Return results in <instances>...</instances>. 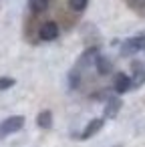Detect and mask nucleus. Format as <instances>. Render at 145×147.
Here are the masks:
<instances>
[{"instance_id":"nucleus-1","label":"nucleus","mask_w":145,"mask_h":147,"mask_svg":"<svg viewBox=\"0 0 145 147\" xmlns=\"http://www.w3.org/2000/svg\"><path fill=\"white\" fill-rule=\"evenodd\" d=\"M24 123H26V119L22 115H10L6 119H2L0 121V141L8 135H12V133H18L24 127Z\"/></svg>"},{"instance_id":"nucleus-2","label":"nucleus","mask_w":145,"mask_h":147,"mask_svg":"<svg viewBox=\"0 0 145 147\" xmlns=\"http://www.w3.org/2000/svg\"><path fill=\"white\" fill-rule=\"evenodd\" d=\"M143 47H145L143 34L141 36H131V38L123 40V45H121V57H133L139 51H143Z\"/></svg>"},{"instance_id":"nucleus-3","label":"nucleus","mask_w":145,"mask_h":147,"mask_svg":"<svg viewBox=\"0 0 145 147\" xmlns=\"http://www.w3.org/2000/svg\"><path fill=\"white\" fill-rule=\"evenodd\" d=\"M131 89H133V79L129 75H125V73H117L115 79H113V91L117 95H123V93H127Z\"/></svg>"},{"instance_id":"nucleus-4","label":"nucleus","mask_w":145,"mask_h":147,"mask_svg":"<svg viewBox=\"0 0 145 147\" xmlns=\"http://www.w3.org/2000/svg\"><path fill=\"white\" fill-rule=\"evenodd\" d=\"M121 107H123L121 99H119L117 95H111V97L105 101V111H103V117H105V119H115V117L119 115Z\"/></svg>"},{"instance_id":"nucleus-5","label":"nucleus","mask_w":145,"mask_h":147,"mask_svg":"<svg viewBox=\"0 0 145 147\" xmlns=\"http://www.w3.org/2000/svg\"><path fill=\"white\" fill-rule=\"evenodd\" d=\"M103 125H105V117H99V119H93V121H89V123L85 125L83 133H81V139H83V141L91 139L93 135H97V133L103 129Z\"/></svg>"},{"instance_id":"nucleus-6","label":"nucleus","mask_w":145,"mask_h":147,"mask_svg":"<svg viewBox=\"0 0 145 147\" xmlns=\"http://www.w3.org/2000/svg\"><path fill=\"white\" fill-rule=\"evenodd\" d=\"M131 71H133V89H139L141 85H145V63L141 61H133L131 63Z\"/></svg>"},{"instance_id":"nucleus-7","label":"nucleus","mask_w":145,"mask_h":147,"mask_svg":"<svg viewBox=\"0 0 145 147\" xmlns=\"http://www.w3.org/2000/svg\"><path fill=\"white\" fill-rule=\"evenodd\" d=\"M38 36H40V40H47V42L59 38V24L53 22V20L45 22V24L40 26V30H38Z\"/></svg>"},{"instance_id":"nucleus-8","label":"nucleus","mask_w":145,"mask_h":147,"mask_svg":"<svg viewBox=\"0 0 145 147\" xmlns=\"http://www.w3.org/2000/svg\"><path fill=\"white\" fill-rule=\"evenodd\" d=\"M99 57V47H89L85 49V53L79 57V63H77V69H83V67H89L91 63H95V59Z\"/></svg>"},{"instance_id":"nucleus-9","label":"nucleus","mask_w":145,"mask_h":147,"mask_svg":"<svg viewBox=\"0 0 145 147\" xmlns=\"http://www.w3.org/2000/svg\"><path fill=\"white\" fill-rule=\"evenodd\" d=\"M95 69H97L99 75L107 77V75L113 73V61H111L109 57H105V55H99V57L95 59Z\"/></svg>"},{"instance_id":"nucleus-10","label":"nucleus","mask_w":145,"mask_h":147,"mask_svg":"<svg viewBox=\"0 0 145 147\" xmlns=\"http://www.w3.org/2000/svg\"><path fill=\"white\" fill-rule=\"evenodd\" d=\"M36 127H40V129H51V127H53V111H49V109L40 111V113L36 115Z\"/></svg>"},{"instance_id":"nucleus-11","label":"nucleus","mask_w":145,"mask_h":147,"mask_svg":"<svg viewBox=\"0 0 145 147\" xmlns=\"http://www.w3.org/2000/svg\"><path fill=\"white\" fill-rule=\"evenodd\" d=\"M28 8L34 12V14H40L49 8V0H28Z\"/></svg>"},{"instance_id":"nucleus-12","label":"nucleus","mask_w":145,"mask_h":147,"mask_svg":"<svg viewBox=\"0 0 145 147\" xmlns=\"http://www.w3.org/2000/svg\"><path fill=\"white\" fill-rule=\"evenodd\" d=\"M79 85H81V73H79V69H71L69 71V87L77 89Z\"/></svg>"},{"instance_id":"nucleus-13","label":"nucleus","mask_w":145,"mask_h":147,"mask_svg":"<svg viewBox=\"0 0 145 147\" xmlns=\"http://www.w3.org/2000/svg\"><path fill=\"white\" fill-rule=\"evenodd\" d=\"M87 4H89V0H69V6L75 12H83L87 8Z\"/></svg>"},{"instance_id":"nucleus-14","label":"nucleus","mask_w":145,"mask_h":147,"mask_svg":"<svg viewBox=\"0 0 145 147\" xmlns=\"http://www.w3.org/2000/svg\"><path fill=\"white\" fill-rule=\"evenodd\" d=\"M14 85H16V79H12V77H0V91H6V89H10Z\"/></svg>"},{"instance_id":"nucleus-15","label":"nucleus","mask_w":145,"mask_h":147,"mask_svg":"<svg viewBox=\"0 0 145 147\" xmlns=\"http://www.w3.org/2000/svg\"><path fill=\"white\" fill-rule=\"evenodd\" d=\"M127 2H129V6H131V8H135V10L145 8V0H127Z\"/></svg>"},{"instance_id":"nucleus-16","label":"nucleus","mask_w":145,"mask_h":147,"mask_svg":"<svg viewBox=\"0 0 145 147\" xmlns=\"http://www.w3.org/2000/svg\"><path fill=\"white\" fill-rule=\"evenodd\" d=\"M143 53H145V47H143Z\"/></svg>"},{"instance_id":"nucleus-17","label":"nucleus","mask_w":145,"mask_h":147,"mask_svg":"<svg viewBox=\"0 0 145 147\" xmlns=\"http://www.w3.org/2000/svg\"><path fill=\"white\" fill-rule=\"evenodd\" d=\"M117 147H121V145H117Z\"/></svg>"}]
</instances>
